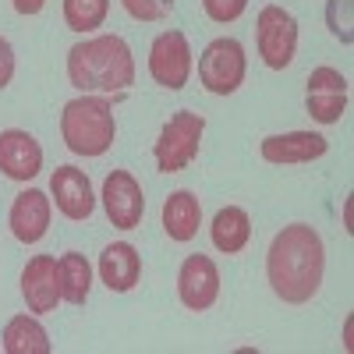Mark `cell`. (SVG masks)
Listing matches in <instances>:
<instances>
[{"label": "cell", "mask_w": 354, "mask_h": 354, "mask_svg": "<svg viewBox=\"0 0 354 354\" xmlns=\"http://www.w3.org/2000/svg\"><path fill=\"white\" fill-rule=\"evenodd\" d=\"M11 78H15V46L0 36V93L11 85Z\"/></svg>", "instance_id": "24"}, {"label": "cell", "mask_w": 354, "mask_h": 354, "mask_svg": "<svg viewBox=\"0 0 354 354\" xmlns=\"http://www.w3.org/2000/svg\"><path fill=\"white\" fill-rule=\"evenodd\" d=\"M202 131H205V117L195 110H177L170 121L163 124L156 145H153V156H156V170L160 174H177L185 170L195 156H198V145H202Z\"/></svg>", "instance_id": "4"}, {"label": "cell", "mask_w": 354, "mask_h": 354, "mask_svg": "<svg viewBox=\"0 0 354 354\" xmlns=\"http://www.w3.org/2000/svg\"><path fill=\"white\" fill-rule=\"evenodd\" d=\"M149 75L156 85L170 88V93H181L192 78V46L188 36L170 28V32H160L149 46Z\"/></svg>", "instance_id": "7"}, {"label": "cell", "mask_w": 354, "mask_h": 354, "mask_svg": "<svg viewBox=\"0 0 354 354\" xmlns=\"http://www.w3.org/2000/svg\"><path fill=\"white\" fill-rule=\"evenodd\" d=\"M0 340H4L0 347L8 354H50V337L36 315H15Z\"/></svg>", "instance_id": "20"}, {"label": "cell", "mask_w": 354, "mask_h": 354, "mask_svg": "<svg viewBox=\"0 0 354 354\" xmlns=\"http://www.w3.org/2000/svg\"><path fill=\"white\" fill-rule=\"evenodd\" d=\"M68 82L78 93L113 96L135 85V57L121 36H93L68 50Z\"/></svg>", "instance_id": "2"}, {"label": "cell", "mask_w": 354, "mask_h": 354, "mask_svg": "<svg viewBox=\"0 0 354 354\" xmlns=\"http://www.w3.org/2000/svg\"><path fill=\"white\" fill-rule=\"evenodd\" d=\"M110 15V0H64V21L71 32H93Z\"/></svg>", "instance_id": "21"}, {"label": "cell", "mask_w": 354, "mask_h": 354, "mask_svg": "<svg viewBox=\"0 0 354 354\" xmlns=\"http://www.w3.org/2000/svg\"><path fill=\"white\" fill-rule=\"evenodd\" d=\"M100 280H103L113 294L135 290V283L142 280V255H138V248L128 245V241L106 245L103 255H100Z\"/></svg>", "instance_id": "16"}, {"label": "cell", "mask_w": 354, "mask_h": 354, "mask_svg": "<svg viewBox=\"0 0 354 354\" xmlns=\"http://www.w3.org/2000/svg\"><path fill=\"white\" fill-rule=\"evenodd\" d=\"M50 216H53V205H50V195L39 192V188H28L21 192L15 202H11V216H8V227L15 234V241L21 245H39L50 230Z\"/></svg>", "instance_id": "14"}, {"label": "cell", "mask_w": 354, "mask_h": 354, "mask_svg": "<svg viewBox=\"0 0 354 354\" xmlns=\"http://www.w3.org/2000/svg\"><path fill=\"white\" fill-rule=\"evenodd\" d=\"M326 273V245L308 223L283 227L266 252V280L283 305H308Z\"/></svg>", "instance_id": "1"}, {"label": "cell", "mask_w": 354, "mask_h": 354, "mask_svg": "<svg viewBox=\"0 0 354 354\" xmlns=\"http://www.w3.org/2000/svg\"><path fill=\"white\" fill-rule=\"evenodd\" d=\"M202 11L209 15L216 25H230L248 11V0H202Z\"/></svg>", "instance_id": "23"}, {"label": "cell", "mask_w": 354, "mask_h": 354, "mask_svg": "<svg viewBox=\"0 0 354 354\" xmlns=\"http://www.w3.org/2000/svg\"><path fill=\"white\" fill-rule=\"evenodd\" d=\"M177 298L188 312H209L220 298V270L209 255H188L177 270Z\"/></svg>", "instance_id": "8"}, {"label": "cell", "mask_w": 354, "mask_h": 354, "mask_svg": "<svg viewBox=\"0 0 354 354\" xmlns=\"http://www.w3.org/2000/svg\"><path fill=\"white\" fill-rule=\"evenodd\" d=\"M43 170V145L21 131V128H8L0 131V174L8 177V181H32V177Z\"/></svg>", "instance_id": "13"}, {"label": "cell", "mask_w": 354, "mask_h": 354, "mask_svg": "<svg viewBox=\"0 0 354 354\" xmlns=\"http://www.w3.org/2000/svg\"><path fill=\"white\" fill-rule=\"evenodd\" d=\"M121 8L135 18V21H160L170 15L174 0H121Z\"/></svg>", "instance_id": "22"}, {"label": "cell", "mask_w": 354, "mask_h": 354, "mask_svg": "<svg viewBox=\"0 0 354 354\" xmlns=\"http://www.w3.org/2000/svg\"><path fill=\"white\" fill-rule=\"evenodd\" d=\"M50 202H57V213L71 223H82L93 216L96 209V195H93V181L88 174L78 167H57L50 177Z\"/></svg>", "instance_id": "11"}, {"label": "cell", "mask_w": 354, "mask_h": 354, "mask_svg": "<svg viewBox=\"0 0 354 354\" xmlns=\"http://www.w3.org/2000/svg\"><path fill=\"white\" fill-rule=\"evenodd\" d=\"M61 138L75 156H85V160L103 156L117 138V121H113L110 100L96 96V93H82L78 100L64 103Z\"/></svg>", "instance_id": "3"}, {"label": "cell", "mask_w": 354, "mask_h": 354, "mask_svg": "<svg viewBox=\"0 0 354 354\" xmlns=\"http://www.w3.org/2000/svg\"><path fill=\"white\" fill-rule=\"evenodd\" d=\"M209 238H213V245L223 255L245 252V245L252 241V220H248V213L241 209V205H223V209L213 216Z\"/></svg>", "instance_id": "18"}, {"label": "cell", "mask_w": 354, "mask_h": 354, "mask_svg": "<svg viewBox=\"0 0 354 354\" xmlns=\"http://www.w3.org/2000/svg\"><path fill=\"white\" fill-rule=\"evenodd\" d=\"M202 227V202L181 188V192H170L167 202H163V230H167V238L177 241V245H185L192 241L195 234Z\"/></svg>", "instance_id": "17"}, {"label": "cell", "mask_w": 354, "mask_h": 354, "mask_svg": "<svg viewBox=\"0 0 354 354\" xmlns=\"http://www.w3.org/2000/svg\"><path fill=\"white\" fill-rule=\"evenodd\" d=\"M57 273H61V301L85 305L88 290H93V266L82 252H64L57 259Z\"/></svg>", "instance_id": "19"}, {"label": "cell", "mask_w": 354, "mask_h": 354, "mask_svg": "<svg viewBox=\"0 0 354 354\" xmlns=\"http://www.w3.org/2000/svg\"><path fill=\"white\" fill-rule=\"evenodd\" d=\"M21 298L32 315H50L61 305V273L53 255H32L21 270Z\"/></svg>", "instance_id": "12"}, {"label": "cell", "mask_w": 354, "mask_h": 354, "mask_svg": "<svg viewBox=\"0 0 354 354\" xmlns=\"http://www.w3.org/2000/svg\"><path fill=\"white\" fill-rule=\"evenodd\" d=\"M330 142L315 131H287V135H270L262 138L259 153L266 163H312L326 156Z\"/></svg>", "instance_id": "15"}, {"label": "cell", "mask_w": 354, "mask_h": 354, "mask_svg": "<svg viewBox=\"0 0 354 354\" xmlns=\"http://www.w3.org/2000/svg\"><path fill=\"white\" fill-rule=\"evenodd\" d=\"M245 71H248L245 46L238 39H230V36L213 39L198 57V82H202L205 93H213V96L238 93L241 82H245Z\"/></svg>", "instance_id": "5"}, {"label": "cell", "mask_w": 354, "mask_h": 354, "mask_svg": "<svg viewBox=\"0 0 354 354\" xmlns=\"http://www.w3.org/2000/svg\"><path fill=\"white\" fill-rule=\"evenodd\" d=\"M103 209H106V220L117 227V230H135L145 216V195H142V185L128 170H110L106 181H103Z\"/></svg>", "instance_id": "9"}, {"label": "cell", "mask_w": 354, "mask_h": 354, "mask_svg": "<svg viewBox=\"0 0 354 354\" xmlns=\"http://www.w3.org/2000/svg\"><path fill=\"white\" fill-rule=\"evenodd\" d=\"M11 4H15V11H18V15H25V18H28V15H39V11L46 8V0H11Z\"/></svg>", "instance_id": "25"}, {"label": "cell", "mask_w": 354, "mask_h": 354, "mask_svg": "<svg viewBox=\"0 0 354 354\" xmlns=\"http://www.w3.org/2000/svg\"><path fill=\"white\" fill-rule=\"evenodd\" d=\"M255 43H259V57L266 61V68L283 71L294 61V50H298V18L287 8H262L255 18Z\"/></svg>", "instance_id": "6"}, {"label": "cell", "mask_w": 354, "mask_h": 354, "mask_svg": "<svg viewBox=\"0 0 354 354\" xmlns=\"http://www.w3.org/2000/svg\"><path fill=\"white\" fill-rule=\"evenodd\" d=\"M305 110L319 124H340L347 113V78L337 68H315L308 75V93H305Z\"/></svg>", "instance_id": "10"}]
</instances>
